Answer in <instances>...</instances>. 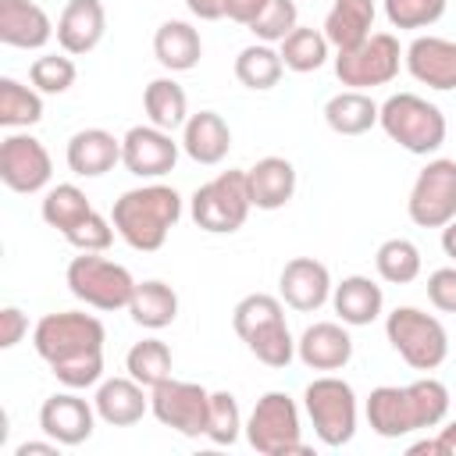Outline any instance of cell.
<instances>
[{"instance_id": "obj_1", "label": "cell", "mask_w": 456, "mask_h": 456, "mask_svg": "<svg viewBox=\"0 0 456 456\" xmlns=\"http://www.w3.org/2000/svg\"><path fill=\"white\" fill-rule=\"evenodd\" d=\"M103 342L107 328L100 317L82 314V310H61L46 314L32 328V346L36 353L50 363L53 378L64 388H89L100 385L103 378Z\"/></svg>"}, {"instance_id": "obj_2", "label": "cell", "mask_w": 456, "mask_h": 456, "mask_svg": "<svg viewBox=\"0 0 456 456\" xmlns=\"http://www.w3.org/2000/svg\"><path fill=\"white\" fill-rule=\"evenodd\" d=\"M178 217H182V196L160 182L121 192L110 210L118 235L139 253H157L167 242V232L178 224Z\"/></svg>"}, {"instance_id": "obj_3", "label": "cell", "mask_w": 456, "mask_h": 456, "mask_svg": "<svg viewBox=\"0 0 456 456\" xmlns=\"http://www.w3.org/2000/svg\"><path fill=\"white\" fill-rule=\"evenodd\" d=\"M378 125L392 142L417 157H428L445 142V114L417 93H392L381 103Z\"/></svg>"}, {"instance_id": "obj_4", "label": "cell", "mask_w": 456, "mask_h": 456, "mask_svg": "<svg viewBox=\"0 0 456 456\" xmlns=\"http://www.w3.org/2000/svg\"><path fill=\"white\" fill-rule=\"evenodd\" d=\"M385 335L392 349L410 363L413 370H438L449 356V331L445 324L417 306H395L385 317Z\"/></svg>"}, {"instance_id": "obj_5", "label": "cell", "mask_w": 456, "mask_h": 456, "mask_svg": "<svg viewBox=\"0 0 456 456\" xmlns=\"http://www.w3.org/2000/svg\"><path fill=\"white\" fill-rule=\"evenodd\" d=\"M303 410L314 424V435L328 449H342L346 442H353L360 406H356V392L346 378H335V374L314 378L303 392Z\"/></svg>"}, {"instance_id": "obj_6", "label": "cell", "mask_w": 456, "mask_h": 456, "mask_svg": "<svg viewBox=\"0 0 456 456\" xmlns=\"http://www.w3.org/2000/svg\"><path fill=\"white\" fill-rule=\"evenodd\" d=\"M68 292L93 306V310H128L132 292H135V278L128 274V267L100 256V253H78L68 271H64Z\"/></svg>"}, {"instance_id": "obj_7", "label": "cell", "mask_w": 456, "mask_h": 456, "mask_svg": "<svg viewBox=\"0 0 456 456\" xmlns=\"http://www.w3.org/2000/svg\"><path fill=\"white\" fill-rule=\"evenodd\" d=\"M253 203H249V182L246 171H221L217 178L203 182L192 192L189 214L196 221V228L210 232V235H232L246 224Z\"/></svg>"}, {"instance_id": "obj_8", "label": "cell", "mask_w": 456, "mask_h": 456, "mask_svg": "<svg viewBox=\"0 0 456 456\" xmlns=\"http://www.w3.org/2000/svg\"><path fill=\"white\" fill-rule=\"evenodd\" d=\"M246 438L256 452L264 456H292V452H310L303 442V424H299V406L289 392H264L246 417Z\"/></svg>"}, {"instance_id": "obj_9", "label": "cell", "mask_w": 456, "mask_h": 456, "mask_svg": "<svg viewBox=\"0 0 456 456\" xmlns=\"http://www.w3.org/2000/svg\"><path fill=\"white\" fill-rule=\"evenodd\" d=\"M403 50L392 32H370L353 50H335V75L349 89H374L388 86L399 75Z\"/></svg>"}, {"instance_id": "obj_10", "label": "cell", "mask_w": 456, "mask_h": 456, "mask_svg": "<svg viewBox=\"0 0 456 456\" xmlns=\"http://www.w3.org/2000/svg\"><path fill=\"white\" fill-rule=\"evenodd\" d=\"M406 214L417 228H445L456 217V160L435 157L413 178Z\"/></svg>"}, {"instance_id": "obj_11", "label": "cell", "mask_w": 456, "mask_h": 456, "mask_svg": "<svg viewBox=\"0 0 456 456\" xmlns=\"http://www.w3.org/2000/svg\"><path fill=\"white\" fill-rule=\"evenodd\" d=\"M150 413L185 435V438H200L207 435V413H210V392L196 381H178V378H164L160 385L150 388Z\"/></svg>"}, {"instance_id": "obj_12", "label": "cell", "mask_w": 456, "mask_h": 456, "mask_svg": "<svg viewBox=\"0 0 456 456\" xmlns=\"http://www.w3.org/2000/svg\"><path fill=\"white\" fill-rule=\"evenodd\" d=\"M50 175H53V160L36 135L11 132L0 142V182L11 192H21V196L43 192L50 185Z\"/></svg>"}, {"instance_id": "obj_13", "label": "cell", "mask_w": 456, "mask_h": 456, "mask_svg": "<svg viewBox=\"0 0 456 456\" xmlns=\"http://www.w3.org/2000/svg\"><path fill=\"white\" fill-rule=\"evenodd\" d=\"M182 142L157 125H132L121 135V164L135 178H164L178 164Z\"/></svg>"}, {"instance_id": "obj_14", "label": "cell", "mask_w": 456, "mask_h": 456, "mask_svg": "<svg viewBox=\"0 0 456 456\" xmlns=\"http://www.w3.org/2000/svg\"><path fill=\"white\" fill-rule=\"evenodd\" d=\"M93 428H96V406L75 395V388L53 392L39 406V431L61 445H82L93 435Z\"/></svg>"}, {"instance_id": "obj_15", "label": "cell", "mask_w": 456, "mask_h": 456, "mask_svg": "<svg viewBox=\"0 0 456 456\" xmlns=\"http://www.w3.org/2000/svg\"><path fill=\"white\" fill-rule=\"evenodd\" d=\"M331 274L321 260L314 256H292L285 260L281 274H278V296L285 306L299 310V314H314L331 299Z\"/></svg>"}, {"instance_id": "obj_16", "label": "cell", "mask_w": 456, "mask_h": 456, "mask_svg": "<svg viewBox=\"0 0 456 456\" xmlns=\"http://www.w3.org/2000/svg\"><path fill=\"white\" fill-rule=\"evenodd\" d=\"M403 64L428 89H456V43L445 36H417L403 50Z\"/></svg>"}, {"instance_id": "obj_17", "label": "cell", "mask_w": 456, "mask_h": 456, "mask_svg": "<svg viewBox=\"0 0 456 456\" xmlns=\"http://www.w3.org/2000/svg\"><path fill=\"white\" fill-rule=\"evenodd\" d=\"M107 32V11L100 0H68L57 18V46L71 57L93 53Z\"/></svg>"}, {"instance_id": "obj_18", "label": "cell", "mask_w": 456, "mask_h": 456, "mask_svg": "<svg viewBox=\"0 0 456 456\" xmlns=\"http://www.w3.org/2000/svg\"><path fill=\"white\" fill-rule=\"evenodd\" d=\"M296 356L310 370H342L353 360V338L342 321H317L299 335Z\"/></svg>"}, {"instance_id": "obj_19", "label": "cell", "mask_w": 456, "mask_h": 456, "mask_svg": "<svg viewBox=\"0 0 456 456\" xmlns=\"http://www.w3.org/2000/svg\"><path fill=\"white\" fill-rule=\"evenodd\" d=\"M93 406H96V417L103 424H110V428H132L150 410V395H146V385H139L132 374H125V378L100 381L96 385V395H93Z\"/></svg>"}, {"instance_id": "obj_20", "label": "cell", "mask_w": 456, "mask_h": 456, "mask_svg": "<svg viewBox=\"0 0 456 456\" xmlns=\"http://www.w3.org/2000/svg\"><path fill=\"white\" fill-rule=\"evenodd\" d=\"M50 14L32 0H0V43L18 50H39L53 36Z\"/></svg>"}, {"instance_id": "obj_21", "label": "cell", "mask_w": 456, "mask_h": 456, "mask_svg": "<svg viewBox=\"0 0 456 456\" xmlns=\"http://www.w3.org/2000/svg\"><path fill=\"white\" fill-rule=\"evenodd\" d=\"M64 160H68L71 175L100 178V175L114 171V164H121V139H114L107 128H78L68 139Z\"/></svg>"}, {"instance_id": "obj_22", "label": "cell", "mask_w": 456, "mask_h": 456, "mask_svg": "<svg viewBox=\"0 0 456 456\" xmlns=\"http://www.w3.org/2000/svg\"><path fill=\"white\" fill-rule=\"evenodd\" d=\"M182 150L189 160L214 167L228 157L232 150V128L217 110H196L189 114V121L182 125Z\"/></svg>"}, {"instance_id": "obj_23", "label": "cell", "mask_w": 456, "mask_h": 456, "mask_svg": "<svg viewBox=\"0 0 456 456\" xmlns=\"http://www.w3.org/2000/svg\"><path fill=\"white\" fill-rule=\"evenodd\" d=\"M331 306L346 328H367L385 310V292L367 274H349L331 289Z\"/></svg>"}, {"instance_id": "obj_24", "label": "cell", "mask_w": 456, "mask_h": 456, "mask_svg": "<svg viewBox=\"0 0 456 456\" xmlns=\"http://www.w3.org/2000/svg\"><path fill=\"white\" fill-rule=\"evenodd\" d=\"M246 182L256 210H281L296 196V167L285 157H260L253 167H246Z\"/></svg>"}, {"instance_id": "obj_25", "label": "cell", "mask_w": 456, "mask_h": 456, "mask_svg": "<svg viewBox=\"0 0 456 456\" xmlns=\"http://www.w3.org/2000/svg\"><path fill=\"white\" fill-rule=\"evenodd\" d=\"M367 424L374 435L381 438H403L410 431H417V420H413V406H410V392L406 385H378L370 395H367Z\"/></svg>"}, {"instance_id": "obj_26", "label": "cell", "mask_w": 456, "mask_h": 456, "mask_svg": "<svg viewBox=\"0 0 456 456\" xmlns=\"http://www.w3.org/2000/svg\"><path fill=\"white\" fill-rule=\"evenodd\" d=\"M153 57L160 68H167L171 75L175 71H192L203 57V39L200 32L182 21V18H167L157 32H153Z\"/></svg>"}, {"instance_id": "obj_27", "label": "cell", "mask_w": 456, "mask_h": 456, "mask_svg": "<svg viewBox=\"0 0 456 456\" xmlns=\"http://www.w3.org/2000/svg\"><path fill=\"white\" fill-rule=\"evenodd\" d=\"M374 14H378L374 0H335L321 32L328 36V43L335 50H353L370 36Z\"/></svg>"}, {"instance_id": "obj_28", "label": "cell", "mask_w": 456, "mask_h": 456, "mask_svg": "<svg viewBox=\"0 0 456 456\" xmlns=\"http://www.w3.org/2000/svg\"><path fill=\"white\" fill-rule=\"evenodd\" d=\"M381 103H374L363 89H342L324 103V121L335 135H363L378 125Z\"/></svg>"}, {"instance_id": "obj_29", "label": "cell", "mask_w": 456, "mask_h": 456, "mask_svg": "<svg viewBox=\"0 0 456 456\" xmlns=\"http://www.w3.org/2000/svg\"><path fill=\"white\" fill-rule=\"evenodd\" d=\"M128 317L146 331H160L178 317V292L167 281H157V278L135 281V292H132V303H128Z\"/></svg>"}, {"instance_id": "obj_30", "label": "cell", "mask_w": 456, "mask_h": 456, "mask_svg": "<svg viewBox=\"0 0 456 456\" xmlns=\"http://www.w3.org/2000/svg\"><path fill=\"white\" fill-rule=\"evenodd\" d=\"M142 110H146L150 125H157L164 132H175L189 121V96L175 78L164 75V78H153L142 89Z\"/></svg>"}, {"instance_id": "obj_31", "label": "cell", "mask_w": 456, "mask_h": 456, "mask_svg": "<svg viewBox=\"0 0 456 456\" xmlns=\"http://www.w3.org/2000/svg\"><path fill=\"white\" fill-rule=\"evenodd\" d=\"M281 71H285L281 50H274L271 43H253V46L239 50V57H235V78L253 93L274 89L281 82Z\"/></svg>"}, {"instance_id": "obj_32", "label": "cell", "mask_w": 456, "mask_h": 456, "mask_svg": "<svg viewBox=\"0 0 456 456\" xmlns=\"http://www.w3.org/2000/svg\"><path fill=\"white\" fill-rule=\"evenodd\" d=\"M242 342H246V349H249L264 367H289L292 356H296V338H292V331H289V324H285V314H278V317L256 324Z\"/></svg>"}, {"instance_id": "obj_33", "label": "cell", "mask_w": 456, "mask_h": 456, "mask_svg": "<svg viewBox=\"0 0 456 456\" xmlns=\"http://www.w3.org/2000/svg\"><path fill=\"white\" fill-rule=\"evenodd\" d=\"M39 214H43V221H46L50 228H57L61 235H68L82 217L93 214V203H89V196H86L78 185L61 182V185H53V189H46Z\"/></svg>"}, {"instance_id": "obj_34", "label": "cell", "mask_w": 456, "mask_h": 456, "mask_svg": "<svg viewBox=\"0 0 456 456\" xmlns=\"http://www.w3.org/2000/svg\"><path fill=\"white\" fill-rule=\"evenodd\" d=\"M43 121V93L36 86H21L18 78H0V125L28 128Z\"/></svg>"}, {"instance_id": "obj_35", "label": "cell", "mask_w": 456, "mask_h": 456, "mask_svg": "<svg viewBox=\"0 0 456 456\" xmlns=\"http://www.w3.org/2000/svg\"><path fill=\"white\" fill-rule=\"evenodd\" d=\"M328 50H331L328 36H324L321 28H306V25H296V28L281 39V61H285L289 71H299V75L324 68Z\"/></svg>"}, {"instance_id": "obj_36", "label": "cell", "mask_w": 456, "mask_h": 456, "mask_svg": "<svg viewBox=\"0 0 456 456\" xmlns=\"http://www.w3.org/2000/svg\"><path fill=\"white\" fill-rule=\"evenodd\" d=\"M420 264H424V260H420L417 242H410V239H403V235L385 239V242L378 246V253H374V267H378L381 281H388V285H410V281H417Z\"/></svg>"}, {"instance_id": "obj_37", "label": "cell", "mask_w": 456, "mask_h": 456, "mask_svg": "<svg viewBox=\"0 0 456 456\" xmlns=\"http://www.w3.org/2000/svg\"><path fill=\"white\" fill-rule=\"evenodd\" d=\"M171 349H167V342H160V338H142V342H135L132 349H128V356H125V370L139 381V385H146V388H153V385H160L164 378H171Z\"/></svg>"}, {"instance_id": "obj_38", "label": "cell", "mask_w": 456, "mask_h": 456, "mask_svg": "<svg viewBox=\"0 0 456 456\" xmlns=\"http://www.w3.org/2000/svg\"><path fill=\"white\" fill-rule=\"evenodd\" d=\"M410 392V406H413V420H417V431H428V428H438L449 413V388L438 381V378H417L406 385Z\"/></svg>"}, {"instance_id": "obj_39", "label": "cell", "mask_w": 456, "mask_h": 456, "mask_svg": "<svg viewBox=\"0 0 456 456\" xmlns=\"http://www.w3.org/2000/svg\"><path fill=\"white\" fill-rule=\"evenodd\" d=\"M75 75H78V68H75L71 53H43L28 64V82L46 96L68 93L75 86Z\"/></svg>"}, {"instance_id": "obj_40", "label": "cell", "mask_w": 456, "mask_h": 456, "mask_svg": "<svg viewBox=\"0 0 456 456\" xmlns=\"http://www.w3.org/2000/svg\"><path fill=\"white\" fill-rule=\"evenodd\" d=\"M246 431V420L239 413V403L232 392H210V413H207V438L214 445H235Z\"/></svg>"}, {"instance_id": "obj_41", "label": "cell", "mask_w": 456, "mask_h": 456, "mask_svg": "<svg viewBox=\"0 0 456 456\" xmlns=\"http://www.w3.org/2000/svg\"><path fill=\"white\" fill-rule=\"evenodd\" d=\"M278 314H285L281 296H271V292H249V296H242V299L235 303V310H232V328H235L239 338H246L256 324H264V321H271V317H278Z\"/></svg>"}, {"instance_id": "obj_42", "label": "cell", "mask_w": 456, "mask_h": 456, "mask_svg": "<svg viewBox=\"0 0 456 456\" xmlns=\"http://www.w3.org/2000/svg\"><path fill=\"white\" fill-rule=\"evenodd\" d=\"M299 25V11H296V0H271L264 7V14L249 25V32L256 36V43H281L292 28Z\"/></svg>"}, {"instance_id": "obj_43", "label": "cell", "mask_w": 456, "mask_h": 456, "mask_svg": "<svg viewBox=\"0 0 456 456\" xmlns=\"http://www.w3.org/2000/svg\"><path fill=\"white\" fill-rule=\"evenodd\" d=\"M445 14V0H385L392 28H428Z\"/></svg>"}, {"instance_id": "obj_44", "label": "cell", "mask_w": 456, "mask_h": 456, "mask_svg": "<svg viewBox=\"0 0 456 456\" xmlns=\"http://www.w3.org/2000/svg\"><path fill=\"white\" fill-rule=\"evenodd\" d=\"M114 235H118L114 221L93 210V214H89V217H82V221H78L64 239H68L78 253H103V249L114 242Z\"/></svg>"}, {"instance_id": "obj_45", "label": "cell", "mask_w": 456, "mask_h": 456, "mask_svg": "<svg viewBox=\"0 0 456 456\" xmlns=\"http://www.w3.org/2000/svg\"><path fill=\"white\" fill-rule=\"evenodd\" d=\"M428 303L442 314H456V267H438L428 274Z\"/></svg>"}, {"instance_id": "obj_46", "label": "cell", "mask_w": 456, "mask_h": 456, "mask_svg": "<svg viewBox=\"0 0 456 456\" xmlns=\"http://www.w3.org/2000/svg\"><path fill=\"white\" fill-rule=\"evenodd\" d=\"M25 335H28V317L18 306H4L0 310V349H14Z\"/></svg>"}, {"instance_id": "obj_47", "label": "cell", "mask_w": 456, "mask_h": 456, "mask_svg": "<svg viewBox=\"0 0 456 456\" xmlns=\"http://www.w3.org/2000/svg\"><path fill=\"white\" fill-rule=\"evenodd\" d=\"M271 0H228L224 4V18H232L235 25H253L260 14H264V7H267Z\"/></svg>"}, {"instance_id": "obj_48", "label": "cell", "mask_w": 456, "mask_h": 456, "mask_svg": "<svg viewBox=\"0 0 456 456\" xmlns=\"http://www.w3.org/2000/svg\"><path fill=\"white\" fill-rule=\"evenodd\" d=\"M224 4H228V0H185L189 14L200 18V21H217V18H224Z\"/></svg>"}, {"instance_id": "obj_49", "label": "cell", "mask_w": 456, "mask_h": 456, "mask_svg": "<svg viewBox=\"0 0 456 456\" xmlns=\"http://www.w3.org/2000/svg\"><path fill=\"white\" fill-rule=\"evenodd\" d=\"M435 452H438V456H456V420L445 424V428L438 431V438H435Z\"/></svg>"}, {"instance_id": "obj_50", "label": "cell", "mask_w": 456, "mask_h": 456, "mask_svg": "<svg viewBox=\"0 0 456 456\" xmlns=\"http://www.w3.org/2000/svg\"><path fill=\"white\" fill-rule=\"evenodd\" d=\"M57 449H61V442H53V438H46V442H21L18 449H14V456H36V452H43V456H57Z\"/></svg>"}, {"instance_id": "obj_51", "label": "cell", "mask_w": 456, "mask_h": 456, "mask_svg": "<svg viewBox=\"0 0 456 456\" xmlns=\"http://www.w3.org/2000/svg\"><path fill=\"white\" fill-rule=\"evenodd\" d=\"M442 249H445V256L456 264V217L442 228Z\"/></svg>"}]
</instances>
